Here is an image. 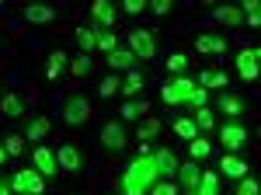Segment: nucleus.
I'll use <instances>...</instances> for the list:
<instances>
[{
	"mask_svg": "<svg viewBox=\"0 0 261 195\" xmlns=\"http://www.w3.org/2000/svg\"><path fill=\"white\" fill-rule=\"evenodd\" d=\"M157 181H161V175H157V167H153V150H150V147H140V154L129 160V167H125L122 178H119L122 195H143V192H150Z\"/></svg>",
	"mask_w": 261,
	"mask_h": 195,
	"instance_id": "f257e3e1",
	"label": "nucleus"
},
{
	"mask_svg": "<svg viewBox=\"0 0 261 195\" xmlns=\"http://www.w3.org/2000/svg\"><path fill=\"white\" fill-rule=\"evenodd\" d=\"M11 192L14 195H45V178L35 167H18L11 175Z\"/></svg>",
	"mask_w": 261,
	"mask_h": 195,
	"instance_id": "f03ea898",
	"label": "nucleus"
},
{
	"mask_svg": "<svg viewBox=\"0 0 261 195\" xmlns=\"http://www.w3.org/2000/svg\"><path fill=\"white\" fill-rule=\"evenodd\" d=\"M91 115H94V108L84 94L66 98V105H63V122L66 126H84V122H91Z\"/></svg>",
	"mask_w": 261,
	"mask_h": 195,
	"instance_id": "7ed1b4c3",
	"label": "nucleus"
},
{
	"mask_svg": "<svg viewBox=\"0 0 261 195\" xmlns=\"http://www.w3.org/2000/svg\"><path fill=\"white\" fill-rule=\"evenodd\" d=\"M129 49H133L136 59H157V42H153V35H150L146 28H136V32L129 35Z\"/></svg>",
	"mask_w": 261,
	"mask_h": 195,
	"instance_id": "20e7f679",
	"label": "nucleus"
},
{
	"mask_svg": "<svg viewBox=\"0 0 261 195\" xmlns=\"http://www.w3.org/2000/svg\"><path fill=\"white\" fill-rule=\"evenodd\" d=\"M233 59H237V74H241L244 80H258V63H261V49H258V45L241 49Z\"/></svg>",
	"mask_w": 261,
	"mask_h": 195,
	"instance_id": "39448f33",
	"label": "nucleus"
},
{
	"mask_svg": "<svg viewBox=\"0 0 261 195\" xmlns=\"http://www.w3.org/2000/svg\"><path fill=\"white\" fill-rule=\"evenodd\" d=\"M220 139H223V147H226L230 154H237V150H244V147L251 143V136H247V129H244L241 122H226L223 133H220Z\"/></svg>",
	"mask_w": 261,
	"mask_h": 195,
	"instance_id": "423d86ee",
	"label": "nucleus"
},
{
	"mask_svg": "<svg viewBox=\"0 0 261 195\" xmlns=\"http://www.w3.org/2000/svg\"><path fill=\"white\" fill-rule=\"evenodd\" d=\"M32 164H35V171H39L42 178H53L56 171H60V164H56V154H53L49 147H35V150H32Z\"/></svg>",
	"mask_w": 261,
	"mask_h": 195,
	"instance_id": "0eeeda50",
	"label": "nucleus"
},
{
	"mask_svg": "<svg viewBox=\"0 0 261 195\" xmlns=\"http://www.w3.org/2000/svg\"><path fill=\"white\" fill-rule=\"evenodd\" d=\"M220 167H223V178H230V181H241V178L251 175V164H247V160H241L237 154H226L220 160Z\"/></svg>",
	"mask_w": 261,
	"mask_h": 195,
	"instance_id": "6e6552de",
	"label": "nucleus"
},
{
	"mask_svg": "<svg viewBox=\"0 0 261 195\" xmlns=\"http://www.w3.org/2000/svg\"><path fill=\"white\" fill-rule=\"evenodd\" d=\"M91 18L98 28H112L115 18H119V11H115V4H108V0H94L91 4Z\"/></svg>",
	"mask_w": 261,
	"mask_h": 195,
	"instance_id": "1a4fd4ad",
	"label": "nucleus"
},
{
	"mask_svg": "<svg viewBox=\"0 0 261 195\" xmlns=\"http://www.w3.org/2000/svg\"><path fill=\"white\" fill-rule=\"evenodd\" d=\"M56 164H60V171H77L81 167V147L77 143H63L56 150Z\"/></svg>",
	"mask_w": 261,
	"mask_h": 195,
	"instance_id": "9d476101",
	"label": "nucleus"
},
{
	"mask_svg": "<svg viewBox=\"0 0 261 195\" xmlns=\"http://www.w3.org/2000/svg\"><path fill=\"white\" fill-rule=\"evenodd\" d=\"M153 167H157V175L161 178H171L178 175V157L171 154V150H153Z\"/></svg>",
	"mask_w": 261,
	"mask_h": 195,
	"instance_id": "9b49d317",
	"label": "nucleus"
},
{
	"mask_svg": "<svg viewBox=\"0 0 261 195\" xmlns=\"http://www.w3.org/2000/svg\"><path fill=\"white\" fill-rule=\"evenodd\" d=\"M195 49H199L202 56H213V53L223 56V53H226V39H223V35H213V32H205V35L195 39Z\"/></svg>",
	"mask_w": 261,
	"mask_h": 195,
	"instance_id": "f8f14e48",
	"label": "nucleus"
},
{
	"mask_svg": "<svg viewBox=\"0 0 261 195\" xmlns=\"http://www.w3.org/2000/svg\"><path fill=\"white\" fill-rule=\"evenodd\" d=\"M181 181V188L185 192H195L199 188V178H202V171H199V164L195 160H188V164H178V175H174Z\"/></svg>",
	"mask_w": 261,
	"mask_h": 195,
	"instance_id": "ddd939ff",
	"label": "nucleus"
},
{
	"mask_svg": "<svg viewBox=\"0 0 261 195\" xmlns=\"http://www.w3.org/2000/svg\"><path fill=\"white\" fill-rule=\"evenodd\" d=\"M101 143H105L108 150H122V147H125V129H122V122H108V126L101 129Z\"/></svg>",
	"mask_w": 261,
	"mask_h": 195,
	"instance_id": "4468645a",
	"label": "nucleus"
},
{
	"mask_svg": "<svg viewBox=\"0 0 261 195\" xmlns=\"http://www.w3.org/2000/svg\"><path fill=\"white\" fill-rule=\"evenodd\" d=\"M21 14H24V21H32V25H49V21H56V7H45V4H32V7H24Z\"/></svg>",
	"mask_w": 261,
	"mask_h": 195,
	"instance_id": "2eb2a0df",
	"label": "nucleus"
},
{
	"mask_svg": "<svg viewBox=\"0 0 261 195\" xmlns=\"http://www.w3.org/2000/svg\"><path fill=\"white\" fill-rule=\"evenodd\" d=\"M108 66L112 70H136V56H133V49H115V53H108Z\"/></svg>",
	"mask_w": 261,
	"mask_h": 195,
	"instance_id": "dca6fc26",
	"label": "nucleus"
},
{
	"mask_svg": "<svg viewBox=\"0 0 261 195\" xmlns=\"http://www.w3.org/2000/svg\"><path fill=\"white\" fill-rule=\"evenodd\" d=\"M230 80H226V74H220V70H202L199 74V87L202 91H223Z\"/></svg>",
	"mask_w": 261,
	"mask_h": 195,
	"instance_id": "f3484780",
	"label": "nucleus"
},
{
	"mask_svg": "<svg viewBox=\"0 0 261 195\" xmlns=\"http://www.w3.org/2000/svg\"><path fill=\"white\" fill-rule=\"evenodd\" d=\"M171 91H174V98H178V105H188V98H192V91H195V80L181 74V77L171 80Z\"/></svg>",
	"mask_w": 261,
	"mask_h": 195,
	"instance_id": "a211bd4d",
	"label": "nucleus"
},
{
	"mask_svg": "<svg viewBox=\"0 0 261 195\" xmlns=\"http://www.w3.org/2000/svg\"><path fill=\"white\" fill-rule=\"evenodd\" d=\"M94 49H101V53H115V49H119L115 32H108V28H98V25H94Z\"/></svg>",
	"mask_w": 261,
	"mask_h": 195,
	"instance_id": "6ab92c4d",
	"label": "nucleus"
},
{
	"mask_svg": "<svg viewBox=\"0 0 261 195\" xmlns=\"http://www.w3.org/2000/svg\"><path fill=\"white\" fill-rule=\"evenodd\" d=\"M192 122H195V129H199V133H213V129H216V115H213V108H209V105L195 108Z\"/></svg>",
	"mask_w": 261,
	"mask_h": 195,
	"instance_id": "aec40b11",
	"label": "nucleus"
},
{
	"mask_svg": "<svg viewBox=\"0 0 261 195\" xmlns=\"http://www.w3.org/2000/svg\"><path fill=\"white\" fill-rule=\"evenodd\" d=\"M220 112L230 118H241L244 115V101L237 94H220Z\"/></svg>",
	"mask_w": 261,
	"mask_h": 195,
	"instance_id": "412c9836",
	"label": "nucleus"
},
{
	"mask_svg": "<svg viewBox=\"0 0 261 195\" xmlns=\"http://www.w3.org/2000/svg\"><path fill=\"white\" fill-rule=\"evenodd\" d=\"M0 112H4L7 118H21V115H24V105H21L18 94H4V98H0Z\"/></svg>",
	"mask_w": 261,
	"mask_h": 195,
	"instance_id": "4be33fe9",
	"label": "nucleus"
},
{
	"mask_svg": "<svg viewBox=\"0 0 261 195\" xmlns=\"http://www.w3.org/2000/svg\"><path fill=\"white\" fill-rule=\"evenodd\" d=\"M143 84H146V77H143L140 70H129V77H125V84H122L119 91L125 98H133V94H140V91H143Z\"/></svg>",
	"mask_w": 261,
	"mask_h": 195,
	"instance_id": "5701e85b",
	"label": "nucleus"
},
{
	"mask_svg": "<svg viewBox=\"0 0 261 195\" xmlns=\"http://www.w3.org/2000/svg\"><path fill=\"white\" fill-rule=\"evenodd\" d=\"M199 195H216L220 192V175L216 171H202V178H199V188H195Z\"/></svg>",
	"mask_w": 261,
	"mask_h": 195,
	"instance_id": "b1692460",
	"label": "nucleus"
},
{
	"mask_svg": "<svg viewBox=\"0 0 261 195\" xmlns=\"http://www.w3.org/2000/svg\"><path fill=\"white\" fill-rule=\"evenodd\" d=\"M63 70H66V53H63V49H56V53L49 56V66H45V77H49V80H56V77L63 74Z\"/></svg>",
	"mask_w": 261,
	"mask_h": 195,
	"instance_id": "393cba45",
	"label": "nucleus"
},
{
	"mask_svg": "<svg viewBox=\"0 0 261 195\" xmlns=\"http://www.w3.org/2000/svg\"><path fill=\"white\" fill-rule=\"evenodd\" d=\"M188 150H192V160H205V157L213 154V143L202 139V136H195V139H188Z\"/></svg>",
	"mask_w": 261,
	"mask_h": 195,
	"instance_id": "a878e982",
	"label": "nucleus"
},
{
	"mask_svg": "<svg viewBox=\"0 0 261 195\" xmlns=\"http://www.w3.org/2000/svg\"><path fill=\"white\" fill-rule=\"evenodd\" d=\"M49 133V118L45 115H35L32 122H28V133H24V139H42Z\"/></svg>",
	"mask_w": 261,
	"mask_h": 195,
	"instance_id": "bb28decb",
	"label": "nucleus"
},
{
	"mask_svg": "<svg viewBox=\"0 0 261 195\" xmlns=\"http://www.w3.org/2000/svg\"><path fill=\"white\" fill-rule=\"evenodd\" d=\"M216 21H223V25H241L244 14H241V7H216Z\"/></svg>",
	"mask_w": 261,
	"mask_h": 195,
	"instance_id": "cd10ccee",
	"label": "nucleus"
},
{
	"mask_svg": "<svg viewBox=\"0 0 261 195\" xmlns=\"http://www.w3.org/2000/svg\"><path fill=\"white\" fill-rule=\"evenodd\" d=\"M174 133H178L181 139H195V136H202L199 129H195V122H192V118H178V122H174Z\"/></svg>",
	"mask_w": 261,
	"mask_h": 195,
	"instance_id": "c85d7f7f",
	"label": "nucleus"
},
{
	"mask_svg": "<svg viewBox=\"0 0 261 195\" xmlns=\"http://www.w3.org/2000/svg\"><path fill=\"white\" fill-rule=\"evenodd\" d=\"M185 70H188V56H185V53H171V56H167V74H185Z\"/></svg>",
	"mask_w": 261,
	"mask_h": 195,
	"instance_id": "c756f323",
	"label": "nucleus"
},
{
	"mask_svg": "<svg viewBox=\"0 0 261 195\" xmlns=\"http://www.w3.org/2000/svg\"><path fill=\"white\" fill-rule=\"evenodd\" d=\"M4 150H7V157H18L24 150V136L21 133H11V136L4 139Z\"/></svg>",
	"mask_w": 261,
	"mask_h": 195,
	"instance_id": "7c9ffc66",
	"label": "nucleus"
},
{
	"mask_svg": "<svg viewBox=\"0 0 261 195\" xmlns=\"http://www.w3.org/2000/svg\"><path fill=\"white\" fill-rule=\"evenodd\" d=\"M77 42H81L84 53H91V49H94V25H87V28H77Z\"/></svg>",
	"mask_w": 261,
	"mask_h": 195,
	"instance_id": "2f4dec72",
	"label": "nucleus"
},
{
	"mask_svg": "<svg viewBox=\"0 0 261 195\" xmlns=\"http://www.w3.org/2000/svg\"><path fill=\"white\" fill-rule=\"evenodd\" d=\"M146 112H150V105H146V101H140V105H133V101H129V105H122V118H140V115H146Z\"/></svg>",
	"mask_w": 261,
	"mask_h": 195,
	"instance_id": "473e14b6",
	"label": "nucleus"
},
{
	"mask_svg": "<svg viewBox=\"0 0 261 195\" xmlns=\"http://www.w3.org/2000/svg\"><path fill=\"white\" fill-rule=\"evenodd\" d=\"M70 70H73V77H87V74H91V56L81 53V56L73 59V66H70Z\"/></svg>",
	"mask_w": 261,
	"mask_h": 195,
	"instance_id": "72a5a7b5",
	"label": "nucleus"
},
{
	"mask_svg": "<svg viewBox=\"0 0 261 195\" xmlns=\"http://www.w3.org/2000/svg\"><path fill=\"white\" fill-rule=\"evenodd\" d=\"M233 195H258V178H241V181H237V192Z\"/></svg>",
	"mask_w": 261,
	"mask_h": 195,
	"instance_id": "f704fd0d",
	"label": "nucleus"
},
{
	"mask_svg": "<svg viewBox=\"0 0 261 195\" xmlns=\"http://www.w3.org/2000/svg\"><path fill=\"white\" fill-rule=\"evenodd\" d=\"M119 87H122V84H119L115 77H105V80H101V87H98V91H101V98H112L115 91H119Z\"/></svg>",
	"mask_w": 261,
	"mask_h": 195,
	"instance_id": "c9c22d12",
	"label": "nucleus"
},
{
	"mask_svg": "<svg viewBox=\"0 0 261 195\" xmlns=\"http://www.w3.org/2000/svg\"><path fill=\"white\" fill-rule=\"evenodd\" d=\"M205 98H209V91L195 87V91H192V98H188V105H192V108H202V105H205Z\"/></svg>",
	"mask_w": 261,
	"mask_h": 195,
	"instance_id": "e433bc0d",
	"label": "nucleus"
},
{
	"mask_svg": "<svg viewBox=\"0 0 261 195\" xmlns=\"http://www.w3.org/2000/svg\"><path fill=\"white\" fill-rule=\"evenodd\" d=\"M150 192H153V195H178V188H174L171 181H157V185H153Z\"/></svg>",
	"mask_w": 261,
	"mask_h": 195,
	"instance_id": "4c0bfd02",
	"label": "nucleus"
},
{
	"mask_svg": "<svg viewBox=\"0 0 261 195\" xmlns=\"http://www.w3.org/2000/svg\"><path fill=\"white\" fill-rule=\"evenodd\" d=\"M122 11H125V14H143V11H146V4H143V0H125V4H122Z\"/></svg>",
	"mask_w": 261,
	"mask_h": 195,
	"instance_id": "58836bf2",
	"label": "nucleus"
},
{
	"mask_svg": "<svg viewBox=\"0 0 261 195\" xmlns=\"http://www.w3.org/2000/svg\"><path fill=\"white\" fill-rule=\"evenodd\" d=\"M153 133H161V122H143V129H140V139H146V136H153Z\"/></svg>",
	"mask_w": 261,
	"mask_h": 195,
	"instance_id": "ea45409f",
	"label": "nucleus"
},
{
	"mask_svg": "<svg viewBox=\"0 0 261 195\" xmlns=\"http://www.w3.org/2000/svg\"><path fill=\"white\" fill-rule=\"evenodd\" d=\"M150 11H153V14H161V18H164V14H171V0H157Z\"/></svg>",
	"mask_w": 261,
	"mask_h": 195,
	"instance_id": "a19ab883",
	"label": "nucleus"
},
{
	"mask_svg": "<svg viewBox=\"0 0 261 195\" xmlns=\"http://www.w3.org/2000/svg\"><path fill=\"white\" fill-rule=\"evenodd\" d=\"M161 98H164V105H178V98H174V91H171V84H164V87H161Z\"/></svg>",
	"mask_w": 261,
	"mask_h": 195,
	"instance_id": "79ce46f5",
	"label": "nucleus"
},
{
	"mask_svg": "<svg viewBox=\"0 0 261 195\" xmlns=\"http://www.w3.org/2000/svg\"><path fill=\"white\" fill-rule=\"evenodd\" d=\"M0 195H14L11 192V178H0Z\"/></svg>",
	"mask_w": 261,
	"mask_h": 195,
	"instance_id": "37998d69",
	"label": "nucleus"
},
{
	"mask_svg": "<svg viewBox=\"0 0 261 195\" xmlns=\"http://www.w3.org/2000/svg\"><path fill=\"white\" fill-rule=\"evenodd\" d=\"M0 164H7V150L4 147H0Z\"/></svg>",
	"mask_w": 261,
	"mask_h": 195,
	"instance_id": "c03bdc74",
	"label": "nucleus"
},
{
	"mask_svg": "<svg viewBox=\"0 0 261 195\" xmlns=\"http://www.w3.org/2000/svg\"><path fill=\"white\" fill-rule=\"evenodd\" d=\"M188 195H199V192H188Z\"/></svg>",
	"mask_w": 261,
	"mask_h": 195,
	"instance_id": "a18cd8bd",
	"label": "nucleus"
}]
</instances>
